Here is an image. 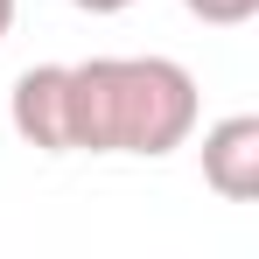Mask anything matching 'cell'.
<instances>
[{"mask_svg": "<svg viewBox=\"0 0 259 259\" xmlns=\"http://www.w3.org/2000/svg\"><path fill=\"white\" fill-rule=\"evenodd\" d=\"M196 77L175 56H91L70 63V154L161 161L196 133Z\"/></svg>", "mask_w": 259, "mask_h": 259, "instance_id": "cell-1", "label": "cell"}, {"mask_svg": "<svg viewBox=\"0 0 259 259\" xmlns=\"http://www.w3.org/2000/svg\"><path fill=\"white\" fill-rule=\"evenodd\" d=\"M7 119L35 154H70V63H28L14 77Z\"/></svg>", "mask_w": 259, "mask_h": 259, "instance_id": "cell-2", "label": "cell"}, {"mask_svg": "<svg viewBox=\"0 0 259 259\" xmlns=\"http://www.w3.org/2000/svg\"><path fill=\"white\" fill-rule=\"evenodd\" d=\"M203 182L224 203H252L259 196V112H231L203 133Z\"/></svg>", "mask_w": 259, "mask_h": 259, "instance_id": "cell-3", "label": "cell"}, {"mask_svg": "<svg viewBox=\"0 0 259 259\" xmlns=\"http://www.w3.org/2000/svg\"><path fill=\"white\" fill-rule=\"evenodd\" d=\"M182 7H189L196 21H210V28H245L259 14V0H182Z\"/></svg>", "mask_w": 259, "mask_h": 259, "instance_id": "cell-4", "label": "cell"}, {"mask_svg": "<svg viewBox=\"0 0 259 259\" xmlns=\"http://www.w3.org/2000/svg\"><path fill=\"white\" fill-rule=\"evenodd\" d=\"M70 7H84V14H119V7H133V0H70Z\"/></svg>", "mask_w": 259, "mask_h": 259, "instance_id": "cell-5", "label": "cell"}, {"mask_svg": "<svg viewBox=\"0 0 259 259\" xmlns=\"http://www.w3.org/2000/svg\"><path fill=\"white\" fill-rule=\"evenodd\" d=\"M7 28H14V0H0V42H7Z\"/></svg>", "mask_w": 259, "mask_h": 259, "instance_id": "cell-6", "label": "cell"}]
</instances>
